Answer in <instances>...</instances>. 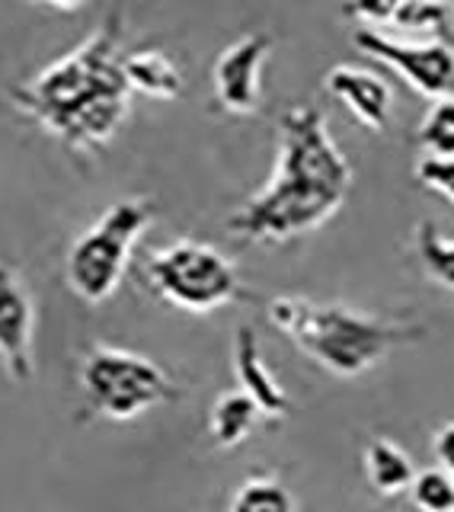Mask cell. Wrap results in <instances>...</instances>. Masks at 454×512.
Instances as JSON below:
<instances>
[{
	"label": "cell",
	"instance_id": "16",
	"mask_svg": "<svg viewBox=\"0 0 454 512\" xmlns=\"http://www.w3.org/2000/svg\"><path fill=\"white\" fill-rule=\"evenodd\" d=\"M416 138L426 157H439V160L454 157V93L432 100L429 112L419 122Z\"/></svg>",
	"mask_w": 454,
	"mask_h": 512
},
{
	"label": "cell",
	"instance_id": "5",
	"mask_svg": "<svg viewBox=\"0 0 454 512\" xmlns=\"http://www.w3.org/2000/svg\"><path fill=\"white\" fill-rule=\"evenodd\" d=\"M144 279L164 301L192 314H208L243 298L237 266L221 250L199 240H176L164 250L148 253Z\"/></svg>",
	"mask_w": 454,
	"mask_h": 512
},
{
	"label": "cell",
	"instance_id": "19",
	"mask_svg": "<svg viewBox=\"0 0 454 512\" xmlns=\"http://www.w3.org/2000/svg\"><path fill=\"white\" fill-rule=\"evenodd\" d=\"M410 496L419 512H454V474L448 468L416 471Z\"/></svg>",
	"mask_w": 454,
	"mask_h": 512
},
{
	"label": "cell",
	"instance_id": "13",
	"mask_svg": "<svg viewBox=\"0 0 454 512\" xmlns=\"http://www.w3.org/2000/svg\"><path fill=\"white\" fill-rule=\"evenodd\" d=\"M365 474H368V484L375 493L381 496H397L403 490H410L416 468L410 455L391 439H371L365 445Z\"/></svg>",
	"mask_w": 454,
	"mask_h": 512
},
{
	"label": "cell",
	"instance_id": "14",
	"mask_svg": "<svg viewBox=\"0 0 454 512\" xmlns=\"http://www.w3.org/2000/svg\"><path fill=\"white\" fill-rule=\"evenodd\" d=\"M259 407L247 391H224L212 407V436L221 448H237L253 432Z\"/></svg>",
	"mask_w": 454,
	"mask_h": 512
},
{
	"label": "cell",
	"instance_id": "24",
	"mask_svg": "<svg viewBox=\"0 0 454 512\" xmlns=\"http://www.w3.org/2000/svg\"><path fill=\"white\" fill-rule=\"evenodd\" d=\"M451 7H454V0H451Z\"/></svg>",
	"mask_w": 454,
	"mask_h": 512
},
{
	"label": "cell",
	"instance_id": "12",
	"mask_svg": "<svg viewBox=\"0 0 454 512\" xmlns=\"http://www.w3.org/2000/svg\"><path fill=\"white\" fill-rule=\"evenodd\" d=\"M128 87L154 96V100H180L186 90V77L167 52L160 48H138L122 61Z\"/></svg>",
	"mask_w": 454,
	"mask_h": 512
},
{
	"label": "cell",
	"instance_id": "15",
	"mask_svg": "<svg viewBox=\"0 0 454 512\" xmlns=\"http://www.w3.org/2000/svg\"><path fill=\"white\" fill-rule=\"evenodd\" d=\"M416 253H419V263H423V269H426V276L435 285L454 292V240L442 237L432 221H419Z\"/></svg>",
	"mask_w": 454,
	"mask_h": 512
},
{
	"label": "cell",
	"instance_id": "10",
	"mask_svg": "<svg viewBox=\"0 0 454 512\" xmlns=\"http://www.w3.org/2000/svg\"><path fill=\"white\" fill-rule=\"evenodd\" d=\"M323 87L365 128H371V132H384L391 125L394 93L381 74L368 68H355V64H336V68L323 74Z\"/></svg>",
	"mask_w": 454,
	"mask_h": 512
},
{
	"label": "cell",
	"instance_id": "3",
	"mask_svg": "<svg viewBox=\"0 0 454 512\" xmlns=\"http://www.w3.org/2000/svg\"><path fill=\"white\" fill-rule=\"evenodd\" d=\"M266 314L304 356H311L336 378H359L391 349L426 336L416 324H397L343 304H317L298 295L272 298Z\"/></svg>",
	"mask_w": 454,
	"mask_h": 512
},
{
	"label": "cell",
	"instance_id": "22",
	"mask_svg": "<svg viewBox=\"0 0 454 512\" xmlns=\"http://www.w3.org/2000/svg\"><path fill=\"white\" fill-rule=\"evenodd\" d=\"M435 452H439L442 464L454 474V423L439 429V436H435Z\"/></svg>",
	"mask_w": 454,
	"mask_h": 512
},
{
	"label": "cell",
	"instance_id": "11",
	"mask_svg": "<svg viewBox=\"0 0 454 512\" xmlns=\"http://www.w3.org/2000/svg\"><path fill=\"white\" fill-rule=\"evenodd\" d=\"M234 368H237V378H240V391H247L253 397V404L259 407V413L285 416L291 410V400H288L285 388L272 378L269 365L263 359V352H259L253 327H240L237 330Z\"/></svg>",
	"mask_w": 454,
	"mask_h": 512
},
{
	"label": "cell",
	"instance_id": "4",
	"mask_svg": "<svg viewBox=\"0 0 454 512\" xmlns=\"http://www.w3.org/2000/svg\"><path fill=\"white\" fill-rule=\"evenodd\" d=\"M154 221V202L148 199H119L80 234L68 250V285L71 292L100 304L119 288L128 256L138 237Z\"/></svg>",
	"mask_w": 454,
	"mask_h": 512
},
{
	"label": "cell",
	"instance_id": "18",
	"mask_svg": "<svg viewBox=\"0 0 454 512\" xmlns=\"http://www.w3.org/2000/svg\"><path fill=\"white\" fill-rule=\"evenodd\" d=\"M391 26L403 32H432L445 42L451 36V4L448 0H403Z\"/></svg>",
	"mask_w": 454,
	"mask_h": 512
},
{
	"label": "cell",
	"instance_id": "6",
	"mask_svg": "<svg viewBox=\"0 0 454 512\" xmlns=\"http://www.w3.org/2000/svg\"><path fill=\"white\" fill-rule=\"evenodd\" d=\"M80 384L96 413L109 420L128 423L157 404H167L176 394V384L151 359L135 356L128 349L96 346L80 372Z\"/></svg>",
	"mask_w": 454,
	"mask_h": 512
},
{
	"label": "cell",
	"instance_id": "23",
	"mask_svg": "<svg viewBox=\"0 0 454 512\" xmlns=\"http://www.w3.org/2000/svg\"><path fill=\"white\" fill-rule=\"evenodd\" d=\"M39 4H48V7H55V10H77L84 0H39Z\"/></svg>",
	"mask_w": 454,
	"mask_h": 512
},
{
	"label": "cell",
	"instance_id": "2",
	"mask_svg": "<svg viewBox=\"0 0 454 512\" xmlns=\"http://www.w3.org/2000/svg\"><path fill=\"white\" fill-rule=\"evenodd\" d=\"M119 29L122 13L116 7L74 52L10 90L20 112L74 151L90 154L103 148L128 116L132 87L122 68Z\"/></svg>",
	"mask_w": 454,
	"mask_h": 512
},
{
	"label": "cell",
	"instance_id": "9",
	"mask_svg": "<svg viewBox=\"0 0 454 512\" xmlns=\"http://www.w3.org/2000/svg\"><path fill=\"white\" fill-rule=\"evenodd\" d=\"M0 359L16 381L32 378V301L7 263H0Z\"/></svg>",
	"mask_w": 454,
	"mask_h": 512
},
{
	"label": "cell",
	"instance_id": "20",
	"mask_svg": "<svg viewBox=\"0 0 454 512\" xmlns=\"http://www.w3.org/2000/svg\"><path fill=\"white\" fill-rule=\"evenodd\" d=\"M416 180L426 189L439 192L454 205V157L451 160H439V157H423L416 164Z\"/></svg>",
	"mask_w": 454,
	"mask_h": 512
},
{
	"label": "cell",
	"instance_id": "17",
	"mask_svg": "<svg viewBox=\"0 0 454 512\" xmlns=\"http://www.w3.org/2000/svg\"><path fill=\"white\" fill-rule=\"evenodd\" d=\"M227 512H298L295 496L288 493L285 484L269 477H250L240 484Z\"/></svg>",
	"mask_w": 454,
	"mask_h": 512
},
{
	"label": "cell",
	"instance_id": "7",
	"mask_svg": "<svg viewBox=\"0 0 454 512\" xmlns=\"http://www.w3.org/2000/svg\"><path fill=\"white\" fill-rule=\"evenodd\" d=\"M352 42L368 58L394 68L416 93L429 96V100L454 93V48L448 42H400L371 26L355 32Z\"/></svg>",
	"mask_w": 454,
	"mask_h": 512
},
{
	"label": "cell",
	"instance_id": "8",
	"mask_svg": "<svg viewBox=\"0 0 454 512\" xmlns=\"http://www.w3.org/2000/svg\"><path fill=\"white\" fill-rule=\"evenodd\" d=\"M275 39L269 32H247L234 45H227L215 61V100L224 112L253 116L259 109V74L272 52Z\"/></svg>",
	"mask_w": 454,
	"mask_h": 512
},
{
	"label": "cell",
	"instance_id": "1",
	"mask_svg": "<svg viewBox=\"0 0 454 512\" xmlns=\"http://www.w3.org/2000/svg\"><path fill=\"white\" fill-rule=\"evenodd\" d=\"M352 189V167L317 106H291L279 119L272 180L224 221L240 240L279 244L330 221Z\"/></svg>",
	"mask_w": 454,
	"mask_h": 512
},
{
	"label": "cell",
	"instance_id": "21",
	"mask_svg": "<svg viewBox=\"0 0 454 512\" xmlns=\"http://www.w3.org/2000/svg\"><path fill=\"white\" fill-rule=\"evenodd\" d=\"M403 0H343V16L371 26H391Z\"/></svg>",
	"mask_w": 454,
	"mask_h": 512
}]
</instances>
